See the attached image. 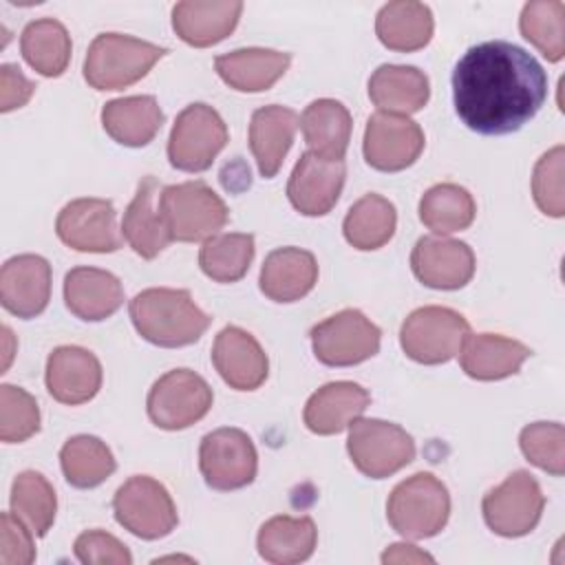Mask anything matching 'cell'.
<instances>
[{
    "label": "cell",
    "instance_id": "obj_1",
    "mask_svg": "<svg viewBox=\"0 0 565 565\" xmlns=\"http://www.w3.org/2000/svg\"><path fill=\"white\" fill-rule=\"evenodd\" d=\"M545 99V68L512 42H481L455 64V110L479 135L516 132L541 110Z\"/></svg>",
    "mask_w": 565,
    "mask_h": 565
},
{
    "label": "cell",
    "instance_id": "obj_17",
    "mask_svg": "<svg viewBox=\"0 0 565 565\" xmlns=\"http://www.w3.org/2000/svg\"><path fill=\"white\" fill-rule=\"evenodd\" d=\"M411 269L430 289H461L475 276V252L463 241L422 236L411 252Z\"/></svg>",
    "mask_w": 565,
    "mask_h": 565
},
{
    "label": "cell",
    "instance_id": "obj_40",
    "mask_svg": "<svg viewBox=\"0 0 565 565\" xmlns=\"http://www.w3.org/2000/svg\"><path fill=\"white\" fill-rule=\"evenodd\" d=\"M565 4L561 0H532L519 18L521 35L536 46L547 62H561L565 55Z\"/></svg>",
    "mask_w": 565,
    "mask_h": 565
},
{
    "label": "cell",
    "instance_id": "obj_46",
    "mask_svg": "<svg viewBox=\"0 0 565 565\" xmlns=\"http://www.w3.org/2000/svg\"><path fill=\"white\" fill-rule=\"evenodd\" d=\"M35 90V84L24 77L20 66L2 64L0 66V110L9 113L24 106Z\"/></svg>",
    "mask_w": 565,
    "mask_h": 565
},
{
    "label": "cell",
    "instance_id": "obj_37",
    "mask_svg": "<svg viewBox=\"0 0 565 565\" xmlns=\"http://www.w3.org/2000/svg\"><path fill=\"white\" fill-rule=\"evenodd\" d=\"M477 203L472 194L457 183H437L419 201V221L435 234H452L472 225Z\"/></svg>",
    "mask_w": 565,
    "mask_h": 565
},
{
    "label": "cell",
    "instance_id": "obj_27",
    "mask_svg": "<svg viewBox=\"0 0 565 565\" xmlns=\"http://www.w3.org/2000/svg\"><path fill=\"white\" fill-rule=\"evenodd\" d=\"M289 62V53L249 46L218 55L214 68L230 88L241 93H263L285 75Z\"/></svg>",
    "mask_w": 565,
    "mask_h": 565
},
{
    "label": "cell",
    "instance_id": "obj_42",
    "mask_svg": "<svg viewBox=\"0 0 565 565\" xmlns=\"http://www.w3.org/2000/svg\"><path fill=\"white\" fill-rule=\"evenodd\" d=\"M40 430V408L31 393L20 386H0V439L20 444Z\"/></svg>",
    "mask_w": 565,
    "mask_h": 565
},
{
    "label": "cell",
    "instance_id": "obj_21",
    "mask_svg": "<svg viewBox=\"0 0 565 565\" xmlns=\"http://www.w3.org/2000/svg\"><path fill=\"white\" fill-rule=\"evenodd\" d=\"M238 0H185L172 9V29L190 46H212L225 40L238 24Z\"/></svg>",
    "mask_w": 565,
    "mask_h": 565
},
{
    "label": "cell",
    "instance_id": "obj_24",
    "mask_svg": "<svg viewBox=\"0 0 565 565\" xmlns=\"http://www.w3.org/2000/svg\"><path fill=\"white\" fill-rule=\"evenodd\" d=\"M159 196V181L154 177H143L137 185L135 199L128 203L124 218H121V236L132 247L135 254H139L146 260H152L159 256L170 238V232L166 227V221L161 216L159 203L154 205Z\"/></svg>",
    "mask_w": 565,
    "mask_h": 565
},
{
    "label": "cell",
    "instance_id": "obj_4",
    "mask_svg": "<svg viewBox=\"0 0 565 565\" xmlns=\"http://www.w3.org/2000/svg\"><path fill=\"white\" fill-rule=\"evenodd\" d=\"M450 516L448 488L430 472L399 481L386 501V519L404 539L419 541L439 534Z\"/></svg>",
    "mask_w": 565,
    "mask_h": 565
},
{
    "label": "cell",
    "instance_id": "obj_14",
    "mask_svg": "<svg viewBox=\"0 0 565 565\" xmlns=\"http://www.w3.org/2000/svg\"><path fill=\"white\" fill-rule=\"evenodd\" d=\"M55 232L66 247L77 252L110 254L124 243L113 203L95 196L66 203L55 218Z\"/></svg>",
    "mask_w": 565,
    "mask_h": 565
},
{
    "label": "cell",
    "instance_id": "obj_28",
    "mask_svg": "<svg viewBox=\"0 0 565 565\" xmlns=\"http://www.w3.org/2000/svg\"><path fill=\"white\" fill-rule=\"evenodd\" d=\"M300 119L296 110L278 104L263 106L254 110L249 121V150L258 163V170L265 179L276 177L280 170Z\"/></svg>",
    "mask_w": 565,
    "mask_h": 565
},
{
    "label": "cell",
    "instance_id": "obj_36",
    "mask_svg": "<svg viewBox=\"0 0 565 565\" xmlns=\"http://www.w3.org/2000/svg\"><path fill=\"white\" fill-rule=\"evenodd\" d=\"M60 466L73 488L88 490L104 483L115 472L117 461L99 437L75 435L62 446Z\"/></svg>",
    "mask_w": 565,
    "mask_h": 565
},
{
    "label": "cell",
    "instance_id": "obj_43",
    "mask_svg": "<svg viewBox=\"0 0 565 565\" xmlns=\"http://www.w3.org/2000/svg\"><path fill=\"white\" fill-rule=\"evenodd\" d=\"M563 159L565 148L554 146L547 150L534 166L532 172V196L539 210L547 216L561 218L565 214V196H563Z\"/></svg>",
    "mask_w": 565,
    "mask_h": 565
},
{
    "label": "cell",
    "instance_id": "obj_26",
    "mask_svg": "<svg viewBox=\"0 0 565 565\" xmlns=\"http://www.w3.org/2000/svg\"><path fill=\"white\" fill-rule=\"evenodd\" d=\"M318 282L316 256L300 247H280L267 254L260 267V291L274 302H296Z\"/></svg>",
    "mask_w": 565,
    "mask_h": 565
},
{
    "label": "cell",
    "instance_id": "obj_33",
    "mask_svg": "<svg viewBox=\"0 0 565 565\" xmlns=\"http://www.w3.org/2000/svg\"><path fill=\"white\" fill-rule=\"evenodd\" d=\"M318 543V530L311 516L278 514L265 521L256 536L258 554L267 563L291 565L307 561Z\"/></svg>",
    "mask_w": 565,
    "mask_h": 565
},
{
    "label": "cell",
    "instance_id": "obj_41",
    "mask_svg": "<svg viewBox=\"0 0 565 565\" xmlns=\"http://www.w3.org/2000/svg\"><path fill=\"white\" fill-rule=\"evenodd\" d=\"M521 452L536 468L563 477L565 472V428L558 422L527 424L519 435Z\"/></svg>",
    "mask_w": 565,
    "mask_h": 565
},
{
    "label": "cell",
    "instance_id": "obj_18",
    "mask_svg": "<svg viewBox=\"0 0 565 565\" xmlns=\"http://www.w3.org/2000/svg\"><path fill=\"white\" fill-rule=\"evenodd\" d=\"M51 300V265L38 254H20L9 258L0 271V302L22 318L40 316Z\"/></svg>",
    "mask_w": 565,
    "mask_h": 565
},
{
    "label": "cell",
    "instance_id": "obj_19",
    "mask_svg": "<svg viewBox=\"0 0 565 565\" xmlns=\"http://www.w3.org/2000/svg\"><path fill=\"white\" fill-rule=\"evenodd\" d=\"M44 382L53 399L77 406L90 402L102 388V364L88 349L64 344L51 351Z\"/></svg>",
    "mask_w": 565,
    "mask_h": 565
},
{
    "label": "cell",
    "instance_id": "obj_23",
    "mask_svg": "<svg viewBox=\"0 0 565 565\" xmlns=\"http://www.w3.org/2000/svg\"><path fill=\"white\" fill-rule=\"evenodd\" d=\"M371 404V395L355 382H329L305 404V426L316 435H338L349 428Z\"/></svg>",
    "mask_w": 565,
    "mask_h": 565
},
{
    "label": "cell",
    "instance_id": "obj_29",
    "mask_svg": "<svg viewBox=\"0 0 565 565\" xmlns=\"http://www.w3.org/2000/svg\"><path fill=\"white\" fill-rule=\"evenodd\" d=\"M369 97L382 113L408 117L426 106L430 84L417 66L382 64L369 79Z\"/></svg>",
    "mask_w": 565,
    "mask_h": 565
},
{
    "label": "cell",
    "instance_id": "obj_2",
    "mask_svg": "<svg viewBox=\"0 0 565 565\" xmlns=\"http://www.w3.org/2000/svg\"><path fill=\"white\" fill-rule=\"evenodd\" d=\"M137 333L150 344L177 349L194 344L210 327V316L199 309L188 289L150 287L139 291L130 305Z\"/></svg>",
    "mask_w": 565,
    "mask_h": 565
},
{
    "label": "cell",
    "instance_id": "obj_10",
    "mask_svg": "<svg viewBox=\"0 0 565 565\" xmlns=\"http://www.w3.org/2000/svg\"><path fill=\"white\" fill-rule=\"evenodd\" d=\"M214 402L210 384L190 369L163 373L150 388L146 408L157 428L183 430L203 419Z\"/></svg>",
    "mask_w": 565,
    "mask_h": 565
},
{
    "label": "cell",
    "instance_id": "obj_25",
    "mask_svg": "<svg viewBox=\"0 0 565 565\" xmlns=\"http://www.w3.org/2000/svg\"><path fill=\"white\" fill-rule=\"evenodd\" d=\"M530 355V347L519 340L499 333H470L459 351V362L468 377L492 382L519 373Z\"/></svg>",
    "mask_w": 565,
    "mask_h": 565
},
{
    "label": "cell",
    "instance_id": "obj_16",
    "mask_svg": "<svg viewBox=\"0 0 565 565\" xmlns=\"http://www.w3.org/2000/svg\"><path fill=\"white\" fill-rule=\"evenodd\" d=\"M347 177L344 161L302 152L287 181V199L305 216H324L340 199Z\"/></svg>",
    "mask_w": 565,
    "mask_h": 565
},
{
    "label": "cell",
    "instance_id": "obj_5",
    "mask_svg": "<svg viewBox=\"0 0 565 565\" xmlns=\"http://www.w3.org/2000/svg\"><path fill=\"white\" fill-rule=\"evenodd\" d=\"M159 210L172 241L194 243L216 236L230 221L225 201L203 181L166 185Z\"/></svg>",
    "mask_w": 565,
    "mask_h": 565
},
{
    "label": "cell",
    "instance_id": "obj_6",
    "mask_svg": "<svg viewBox=\"0 0 565 565\" xmlns=\"http://www.w3.org/2000/svg\"><path fill=\"white\" fill-rule=\"evenodd\" d=\"M468 335L470 324L459 311L428 305L406 316L399 329V344L419 364H444L461 351Z\"/></svg>",
    "mask_w": 565,
    "mask_h": 565
},
{
    "label": "cell",
    "instance_id": "obj_34",
    "mask_svg": "<svg viewBox=\"0 0 565 565\" xmlns=\"http://www.w3.org/2000/svg\"><path fill=\"white\" fill-rule=\"evenodd\" d=\"M397 227V212L395 205L384 199L382 194L369 192L358 199L342 223V232L349 245L362 252L384 247Z\"/></svg>",
    "mask_w": 565,
    "mask_h": 565
},
{
    "label": "cell",
    "instance_id": "obj_44",
    "mask_svg": "<svg viewBox=\"0 0 565 565\" xmlns=\"http://www.w3.org/2000/svg\"><path fill=\"white\" fill-rule=\"evenodd\" d=\"M73 552L79 563L86 565H130L132 556L128 547L104 530H86L75 539Z\"/></svg>",
    "mask_w": 565,
    "mask_h": 565
},
{
    "label": "cell",
    "instance_id": "obj_12",
    "mask_svg": "<svg viewBox=\"0 0 565 565\" xmlns=\"http://www.w3.org/2000/svg\"><path fill=\"white\" fill-rule=\"evenodd\" d=\"M382 331L360 309H342L311 329V347L327 366H353L380 351Z\"/></svg>",
    "mask_w": 565,
    "mask_h": 565
},
{
    "label": "cell",
    "instance_id": "obj_20",
    "mask_svg": "<svg viewBox=\"0 0 565 565\" xmlns=\"http://www.w3.org/2000/svg\"><path fill=\"white\" fill-rule=\"evenodd\" d=\"M212 364L236 391H256L269 373V362L258 340L241 327H223L212 347Z\"/></svg>",
    "mask_w": 565,
    "mask_h": 565
},
{
    "label": "cell",
    "instance_id": "obj_13",
    "mask_svg": "<svg viewBox=\"0 0 565 565\" xmlns=\"http://www.w3.org/2000/svg\"><path fill=\"white\" fill-rule=\"evenodd\" d=\"M199 468L212 490L230 492L256 479L258 455L252 437L241 428H216L201 439Z\"/></svg>",
    "mask_w": 565,
    "mask_h": 565
},
{
    "label": "cell",
    "instance_id": "obj_47",
    "mask_svg": "<svg viewBox=\"0 0 565 565\" xmlns=\"http://www.w3.org/2000/svg\"><path fill=\"white\" fill-rule=\"evenodd\" d=\"M424 561L433 563L435 558L417 550L415 545H406V543H395L382 554V563H424Z\"/></svg>",
    "mask_w": 565,
    "mask_h": 565
},
{
    "label": "cell",
    "instance_id": "obj_30",
    "mask_svg": "<svg viewBox=\"0 0 565 565\" xmlns=\"http://www.w3.org/2000/svg\"><path fill=\"white\" fill-rule=\"evenodd\" d=\"M163 110L152 95H132L110 99L102 108L104 130L121 146H148L163 126Z\"/></svg>",
    "mask_w": 565,
    "mask_h": 565
},
{
    "label": "cell",
    "instance_id": "obj_22",
    "mask_svg": "<svg viewBox=\"0 0 565 565\" xmlns=\"http://www.w3.org/2000/svg\"><path fill=\"white\" fill-rule=\"evenodd\" d=\"M64 302L79 320L99 322L124 305V287L119 278L106 269L73 267L64 276Z\"/></svg>",
    "mask_w": 565,
    "mask_h": 565
},
{
    "label": "cell",
    "instance_id": "obj_3",
    "mask_svg": "<svg viewBox=\"0 0 565 565\" xmlns=\"http://www.w3.org/2000/svg\"><path fill=\"white\" fill-rule=\"evenodd\" d=\"M168 53L152 42L124 35L99 33L84 57V79L95 90H119L141 77Z\"/></svg>",
    "mask_w": 565,
    "mask_h": 565
},
{
    "label": "cell",
    "instance_id": "obj_7",
    "mask_svg": "<svg viewBox=\"0 0 565 565\" xmlns=\"http://www.w3.org/2000/svg\"><path fill=\"white\" fill-rule=\"evenodd\" d=\"M113 512L124 530L146 541L168 536L179 523L170 492L148 475H135L117 488Z\"/></svg>",
    "mask_w": 565,
    "mask_h": 565
},
{
    "label": "cell",
    "instance_id": "obj_38",
    "mask_svg": "<svg viewBox=\"0 0 565 565\" xmlns=\"http://www.w3.org/2000/svg\"><path fill=\"white\" fill-rule=\"evenodd\" d=\"M11 512L20 516L35 536H46L55 521L57 497L42 472L24 470L11 483Z\"/></svg>",
    "mask_w": 565,
    "mask_h": 565
},
{
    "label": "cell",
    "instance_id": "obj_15",
    "mask_svg": "<svg viewBox=\"0 0 565 565\" xmlns=\"http://www.w3.org/2000/svg\"><path fill=\"white\" fill-rule=\"evenodd\" d=\"M424 130L406 115L373 113L364 128L362 152L371 168L399 172L413 166L424 150Z\"/></svg>",
    "mask_w": 565,
    "mask_h": 565
},
{
    "label": "cell",
    "instance_id": "obj_8",
    "mask_svg": "<svg viewBox=\"0 0 565 565\" xmlns=\"http://www.w3.org/2000/svg\"><path fill=\"white\" fill-rule=\"evenodd\" d=\"M230 132L223 117L207 104L185 106L168 137L170 166L181 172H203L227 146Z\"/></svg>",
    "mask_w": 565,
    "mask_h": 565
},
{
    "label": "cell",
    "instance_id": "obj_45",
    "mask_svg": "<svg viewBox=\"0 0 565 565\" xmlns=\"http://www.w3.org/2000/svg\"><path fill=\"white\" fill-rule=\"evenodd\" d=\"M31 527L13 512L0 514V565H31L35 561Z\"/></svg>",
    "mask_w": 565,
    "mask_h": 565
},
{
    "label": "cell",
    "instance_id": "obj_35",
    "mask_svg": "<svg viewBox=\"0 0 565 565\" xmlns=\"http://www.w3.org/2000/svg\"><path fill=\"white\" fill-rule=\"evenodd\" d=\"M20 51L26 64L44 77H60L71 62V35L55 18H40L24 26Z\"/></svg>",
    "mask_w": 565,
    "mask_h": 565
},
{
    "label": "cell",
    "instance_id": "obj_31",
    "mask_svg": "<svg viewBox=\"0 0 565 565\" xmlns=\"http://www.w3.org/2000/svg\"><path fill=\"white\" fill-rule=\"evenodd\" d=\"M351 113L338 99H316L300 115V130L309 150L322 159L344 161L351 141Z\"/></svg>",
    "mask_w": 565,
    "mask_h": 565
},
{
    "label": "cell",
    "instance_id": "obj_11",
    "mask_svg": "<svg viewBox=\"0 0 565 565\" xmlns=\"http://www.w3.org/2000/svg\"><path fill=\"white\" fill-rule=\"evenodd\" d=\"M545 497L527 470H514L481 501L486 525L505 539L530 534L543 514Z\"/></svg>",
    "mask_w": 565,
    "mask_h": 565
},
{
    "label": "cell",
    "instance_id": "obj_39",
    "mask_svg": "<svg viewBox=\"0 0 565 565\" xmlns=\"http://www.w3.org/2000/svg\"><path fill=\"white\" fill-rule=\"evenodd\" d=\"M254 260L252 234H216L207 238L199 252L201 271L216 282L241 280Z\"/></svg>",
    "mask_w": 565,
    "mask_h": 565
},
{
    "label": "cell",
    "instance_id": "obj_9",
    "mask_svg": "<svg viewBox=\"0 0 565 565\" xmlns=\"http://www.w3.org/2000/svg\"><path fill=\"white\" fill-rule=\"evenodd\" d=\"M347 450L353 466L371 479H386L415 459L413 437L384 419L358 417L349 426Z\"/></svg>",
    "mask_w": 565,
    "mask_h": 565
},
{
    "label": "cell",
    "instance_id": "obj_32",
    "mask_svg": "<svg viewBox=\"0 0 565 565\" xmlns=\"http://www.w3.org/2000/svg\"><path fill=\"white\" fill-rule=\"evenodd\" d=\"M433 29L435 20L430 7L415 0L388 2L377 11L375 18L377 40L386 49L399 53L424 49L433 38Z\"/></svg>",
    "mask_w": 565,
    "mask_h": 565
}]
</instances>
